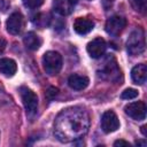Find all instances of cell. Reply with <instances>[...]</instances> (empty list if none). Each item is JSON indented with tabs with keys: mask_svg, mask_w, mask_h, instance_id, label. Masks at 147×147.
<instances>
[{
	"mask_svg": "<svg viewBox=\"0 0 147 147\" xmlns=\"http://www.w3.org/2000/svg\"><path fill=\"white\" fill-rule=\"evenodd\" d=\"M20 94H21V98H22V102L25 107V110L29 114L36 113L37 108H38V96H37V94L26 86H21L20 87Z\"/></svg>",
	"mask_w": 147,
	"mask_h": 147,
	"instance_id": "277c9868",
	"label": "cell"
},
{
	"mask_svg": "<svg viewBox=\"0 0 147 147\" xmlns=\"http://www.w3.org/2000/svg\"><path fill=\"white\" fill-rule=\"evenodd\" d=\"M138 94H139V92L137 90H134V88H126V90H124L122 92L121 98L122 99H125V100H131V99L137 98Z\"/></svg>",
	"mask_w": 147,
	"mask_h": 147,
	"instance_id": "ac0fdd59",
	"label": "cell"
},
{
	"mask_svg": "<svg viewBox=\"0 0 147 147\" xmlns=\"http://www.w3.org/2000/svg\"><path fill=\"white\" fill-rule=\"evenodd\" d=\"M77 1H78V0H69V2H70L72 6H75V5L77 3Z\"/></svg>",
	"mask_w": 147,
	"mask_h": 147,
	"instance_id": "d4e9b609",
	"label": "cell"
},
{
	"mask_svg": "<svg viewBox=\"0 0 147 147\" xmlns=\"http://www.w3.org/2000/svg\"><path fill=\"white\" fill-rule=\"evenodd\" d=\"M94 28V22L86 17H78L74 22V30L78 34H86Z\"/></svg>",
	"mask_w": 147,
	"mask_h": 147,
	"instance_id": "30bf717a",
	"label": "cell"
},
{
	"mask_svg": "<svg viewBox=\"0 0 147 147\" xmlns=\"http://www.w3.org/2000/svg\"><path fill=\"white\" fill-rule=\"evenodd\" d=\"M62 56L59 52L55 51H48L42 56V67L46 74L49 76H55L60 72L62 68Z\"/></svg>",
	"mask_w": 147,
	"mask_h": 147,
	"instance_id": "3957f363",
	"label": "cell"
},
{
	"mask_svg": "<svg viewBox=\"0 0 147 147\" xmlns=\"http://www.w3.org/2000/svg\"><path fill=\"white\" fill-rule=\"evenodd\" d=\"M130 3H131L132 8L136 11L141 13V14L145 13V10H146V2H145V0H130Z\"/></svg>",
	"mask_w": 147,
	"mask_h": 147,
	"instance_id": "e0dca14e",
	"label": "cell"
},
{
	"mask_svg": "<svg viewBox=\"0 0 147 147\" xmlns=\"http://www.w3.org/2000/svg\"><path fill=\"white\" fill-rule=\"evenodd\" d=\"M88 83H90V79L83 75L74 74L68 78V85L72 90H76V91H82V90L86 88Z\"/></svg>",
	"mask_w": 147,
	"mask_h": 147,
	"instance_id": "7c38bea8",
	"label": "cell"
},
{
	"mask_svg": "<svg viewBox=\"0 0 147 147\" xmlns=\"http://www.w3.org/2000/svg\"><path fill=\"white\" fill-rule=\"evenodd\" d=\"M6 28H7V31L11 34L21 33V31L23 29V16H22V14L18 13V11L13 13L6 22Z\"/></svg>",
	"mask_w": 147,
	"mask_h": 147,
	"instance_id": "9c48e42d",
	"label": "cell"
},
{
	"mask_svg": "<svg viewBox=\"0 0 147 147\" xmlns=\"http://www.w3.org/2000/svg\"><path fill=\"white\" fill-rule=\"evenodd\" d=\"M54 10L61 15H68L72 10V5L69 2V0H55L53 2Z\"/></svg>",
	"mask_w": 147,
	"mask_h": 147,
	"instance_id": "2e32d148",
	"label": "cell"
},
{
	"mask_svg": "<svg viewBox=\"0 0 147 147\" xmlns=\"http://www.w3.org/2000/svg\"><path fill=\"white\" fill-rule=\"evenodd\" d=\"M5 48H6V41L3 39H0V54L3 52Z\"/></svg>",
	"mask_w": 147,
	"mask_h": 147,
	"instance_id": "7402d4cb",
	"label": "cell"
},
{
	"mask_svg": "<svg viewBox=\"0 0 147 147\" xmlns=\"http://www.w3.org/2000/svg\"><path fill=\"white\" fill-rule=\"evenodd\" d=\"M119 127V119L113 110H107L101 116V129L105 133L115 132Z\"/></svg>",
	"mask_w": 147,
	"mask_h": 147,
	"instance_id": "5b68a950",
	"label": "cell"
},
{
	"mask_svg": "<svg viewBox=\"0 0 147 147\" xmlns=\"http://www.w3.org/2000/svg\"><path fill=\"white\" fill-rule=\"evenodd\" d=\"M145 129H146V126H141V132H142L144 136H146V131H145Z\"/></svg>",
	"mask_w": 147,
	"mask_h": 147,
	"instance_id": "484cf974",
	"label": "cell"
},
{
	"mask_svg": "<svg viewBox=\"0 0 147 147\" xmlns=\"http://www.w3.org/2000/svg\"><path fill=\"white\" fill-rule=\"evenodd\" d=\"M145 46H146L145 33L141 29L138 28L130 33L126 40V49L130 55L137 56V55H140L145 51Z\"/></svg>",
	"mask_w": 147,
	"mask_h": 147,
	"instance_id": "7a4b0ae2",
	"label": "cell"
},
{
	"mask_svg": "<svg viewBox=\"0 0 147 147\" xmlns=\"http://www.w3.org/2000/svg\"><path fill=\"white\" fill-rule=\"evenodd\" d=\"M90 119L87 113L78 107L61 111L55 121L54 133L60 141L68 142L82 138L88 130Z\"/></svg>",
	"mask_w": 147,
	"mask_h": 147,
	"instance_id": "6da1fadb",
	"label": "cell"
},
{
	"mask_svg": "<svg viewBox=\"0 0 147 147\" xmlns=\"http://www.w3.org/2000/svg\"><path fill=\"white\" fill-rule=\"evenodd\" d=\"M138 146H146V141L145 140H142V141H137L136 142Z\"/></svg>",
	"mask_w": 147,
	"mask_h": 147,
	"instance_id": "cb8c5ba5",
	"label": "cell"
},
{
	"mask_svg": "<svg viewBox=\"0 0 147 147\" xmlns=\"http://www.w3.org/2000/svg\"><path fill=\"white\" fill-rule=\"evenodd\" d=\"M100 75H101L103 78H107V79H109V80H115V79H117V78L119 77L121 70L118 69V67L116 65L115 62H114V63H108V64L103 68V70L101 71Z\"/></svg>",
	"mask_w": 147,
	"mask_h": 147,
	"instance_id": "9a60e30c",
	"label": "cell"
},
{
	"mask_svg": "<svg viewBox=\"0 0 147 147\" xmlns=\"http://www.w3.org/2000/svg\"><path fill=\"white\" fill-rule=\"evenodd\" d=\"M23 42L28 49L37 51L41 45V39L34 32H28L23 38Z\"/></svg>",
	"mask_w": 147,
	"mask_h": 147,
	"instance_id": "5bb4252c",
	"label": "cell"
},
{
	"mask_svg": "<svg viewBox=\"0 0 147 147\" xmlns=\"http://www.w3.org/2000/svg\"><path fill=\"white\" fill-rule=\"evenodd\" d=\"M114 146H130V144L125 140H116L114 142Z\"/></svg>",
	"mask_w": 147,
	"mask_h": 147,
	"instance_id": "44dd1931",
	"label": "cell"
},
{
	"mask_svg": "<svg viewBox=\"0 0 147 147\" xmlns=\"http://www.w3.org/2000/svg\"><path fill=\"white\" fill-rule=\"evenodd\" d=\"M124 111L131 118L136 121H142L146 117V105L144 101L131 102L124 107Z\"/></svg>",
	"mask_w": 147,
	"mask_h": 147,
	"instance_id": "52a82bcc",
	"label": "cell"
},
{
	"mask_svg": "<svg viewBox=\"0 0 147 147\" xmlns=\"http://www.w3.org/2000/svg\"><path fill=\"white\" fill-rule=\"evenodd\" d=\"M23 5L29 9H36L44 3V0H22Z\"/></svg>",
	"mask_w": 147,
	"mask_h": 147,
	"instance_id": "d6986e66",
	"label": "cell"
},
{
	"mask_svg": "<svg viewBox=\"0 0 147 147\" xmlns=\"http://www.w3.org/2000/svg\"><path fill=\"white\" fill-rule=\"evenodd\" d=\"M106 48H107V45H106V41L103 38L101 37H98L95 39H93L92 41H90L86 46V51L88 53V55L92 57V59H99L101 57L105 52H106Z\"/></svg>",
	"mask_w": 147,
	"mask_h": 147,
	"instance_id": "ba28073f",
	"label": "cell"
},
{
	"mask_svg": "<svg viewBox=\"0 0 147 147\" xmlns=\"http://www.w3.org/2000/svg\"><path fill=\"white\" fill-rule=\"evenodd\" d=\"M126 26V20L122 16H111L110 18L107 20L106 22V25H105V29H106V32L110 36H118L123 30L124 28Z\"/></svg>",
	"mask_w": 147,
	"mask_h": 147,
	"instance_id": "8992f818",
	"label": "cell"
},
{
	"mask_svg": "<svg viewBox=\"0 0 147 147\" xmlns=\"http://www.w3.org/2000/svg\"><path fill=\"white\" fill-rule=\"evenodd\" d=\"M17 71V64L13 59H0V72L6 77H13Z\"/></svg>",
	"mask_w": 147,
	"mask_h": 147,
	"instance_id": "4fadbf2b",
	"label": "cell"
},
{
	"mask_svg": "<svg viewBox=\"0 0 147 147\" xmlns=\"http://www.w3.org/2000/svg\"><path fill=\"white\" fill-rule=\"evenodd\" d=\"M113 1H114V0H103V5H105V7L107 8L108 6H110Z\"/></svg>",
	"mask_w": 147,
	"mask_h": 147,
	"instance_id": "603a6c76",
	"label": "cell"
},
{
	"mask_svg": "<svg viewBox=\"0 0 147 147\" xmlns=\"http://www.w3.org/2000/svg\"><path fill=\"white\" fill-rule=\"evenodd\" d=\"M59 93V90L56 88V87H48V90H47V92H46V95H47V98L49 99V100H52L56 94Z\"/></svg>",
	"mask_w": 147,
	"mask_h": 147,
	"instance_id": "ffe728a7",
	"label": "cell"
},
{
	"mask_svg": "<svg viewBox=\"0 0 147 147\" xmlns=\"http://www.w3.org/2000/svg\"><path fill=\"white\" fill-rule=\"evenodd\" d=\"M131 78H132L133 83L137 85L145 84V82L147 79V67L144 63H140V64H137L136 67H133V69L131 71Z\"/></svg>",
	"mask_w": 147,
	"mask_h": 147,
	"instance_id": "8fae6325",
	"label": "cell"
}]
</instances>
